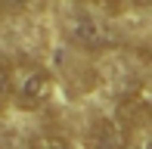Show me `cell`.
Returning a JSON list of instances; mask_svg holds the SVG:
<instances>
[{"mask_svg": "<svg viewBox=\"0 0 152 149\" xmlns=\"http://www.w3.org/2000/svg\"><path fill=\"white\" fill-rule=\"evenodd\" d=\"M53 93V78L44 65L22 62L12 65V103L19 109H40Z\"/></svg>", "mask_w": 152, "mask_h": 149, "instance_id": "1", "label": "cell"}, {"mask_svg": "<svg viewBox=\"0 0 152 149\" xmlns=\"http://www.w3.org/2000/svg\"><path fill=\"white\" fill-rule=\"evenodd\" d=\"M140 149H152V137H146V143H143Z\"/></svg>", "mask_w": 152, "mask_h": 149, "instance_id": "8", "label": "cell"}, {"mask_svg": "<svg viewBox=\"0 0 152 149\" xmlns=\"http://www.w3.org/2000/svg\"><path fill=\"white\" fill-rule=\"evenodd\" d=\"M99 3H112V0H99Z\"/></svg>", "mask_w": 152, "mask_h": 149, "instance_id": "9", "label": "cell"}, {"mask_svg": "<svg viewBox=\"0 0 152 149\" xmlns=\"http://www.w3.org/2000/svg\"><path fill=\"white\" fill-rule=\"evenodd\" d=\"M6 3H12V6H31L34 0H6Z\"/></svg>", "mask_w": 152, "mask_h": 149, "instance_id": "7", "label": "cell"}, {"mask_svg": "<svg viewBox=\"0 0 152 149\" xmlns=\"http://www.w3.org/2000/svg\"><path fill=\"white\" fill-rule=\"evenodd\" d=\"M12 99V65L0 56V106Z\"/></svg>", "mask_w": 152, "mask_h": 149, "instance_id": "5", "label": "cell"}, {"mask_svg": "<svg viewBox=\"0 0 152 149\" xmlns=\"http://www.w3.org/2000/svg\"><path fill=\"white\" fill-rule=\"evenodd\" d=\"M28 149H72V143L62 134H37L28 143Z\"/></svg>", "mask_w": 152, "mask_h": 149, "instance_id": "4", "label": "cell"}, {"mask_svg": "<svg viewBox=\"0 0 152 149\" xmlns=\"http://www.w3.org/2000/svg\"><path fill=\"white\" fill-rule=\"evenodd\" d=\"M68 37H72V44H78L81 50H106L109 44H112V34H109L106 25H99L93 16H75L72 22H68Z\"/></svg>", "mask_w": 152, "mask_h": 149, "instance_id": "3", "label": "cell"}, {"mask_svg": "<svg viewBox=\"0 0 152 149\" xmlns=\"http://www.w3.org/2000/svg\"><path fill=\"white\" fill-rule=\"evenodd\" d=\"M84 143L87 149H127V127L121 124V118L99 115L87 124Z\"/></svg>", "mask_w": 152, "mask_h": 149, "instance_id": "2", "label": "cell"}, {"mask_svg": "<svg viewBox=\"0 0 152 149\" xmlns=\"http://www.w3.org/2000/svg\"><path fill=\"white\" fill-rule=\"evenodd\" d=\"M134 6H140V9H152V0H130Z\"/></svg>", "mask_w": 152, "mask_h": 149, "instance_id": "6", "label": "cell"}]
</instances>
